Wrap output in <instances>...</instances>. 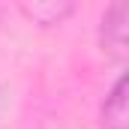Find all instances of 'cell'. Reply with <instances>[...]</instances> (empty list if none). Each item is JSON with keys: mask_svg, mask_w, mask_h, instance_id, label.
<instances>
[{"mask_svg": "<svg viewBox=\"0 0 129 129\" xmlns=\"http://www.w3.org/2000/svg\"><path fill=\"white\" fill-rule=\"evenodd\" d=\"M21 12L30 18L33 24L51 27V24H60L66 15L72 12V3H54V0H42V3H21Z\"/></svg>", "mask_w": 129, "mask_h": 129, "instance_id": "cell-3", "label": "cell"}, {"mask_svg": "<svg viewBox=\"0 0 129 129\" xmlns=\"http://www.w3.org/2000/svg\"><path fill=\"white\" fill-rule=\"evenodd\" d=\"M99 45L108 57L126 60L129 54V6L126 3H111L102 15L99 24Z\"/></svg>", "mask_w": 129, "mask_h": 129, "instance_id": "cell-1", "label": "cell"}, {"mask_svg": "<svg viewBox=\"0 0 129 129\" xmlns=\"http://www.w3.org/2000/svg\"><path fill=\"white\" fill-rule=\"evenodd\" d=\"M126 90H129V81L126 75H120L111 87V93L105 96L102 108H99V123L102 129H129V99H126Z\"/></svg>", "mask_w": 129, "mask_h": 129, "instance_id": "cell-2", "label": "cell"}]
</instances>
